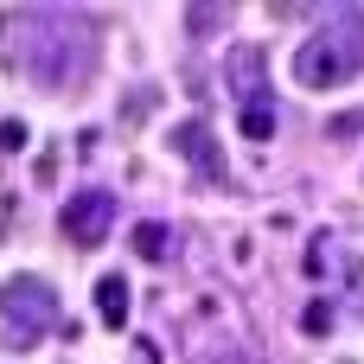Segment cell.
Masks as SVG:
<instances>
[{"label":"cell","mask_w":364,"mask_h":364,"mask_svg":"<svg viewBox=\"0 0 364 364\" xmlns=\"http://www.w3.org/2000/svg\"><path fill=\"white\" fill-rule=\"evenodd\" d=\"M6 51L26 64V77L32 83H45V90H64V83H77V77H90L83 64H70L64 58V45H96L77 19H64V13H51V6H38V13H19L13 26H6Z\"/></svg>","instance_id":"obj_1"},{"label":"cell","mask_w":364,"mask_h":364,"mask_svg":"<svg viewBox=\"0 0 364 364\" xmlns=\"http://www.w3.org/2000/svg\"><path fill=\"white\" fill-rule=\"evenodd\" d=\"M364 70V13L358 6H333L320 19V32L294 51V77L307 90H333V83H352Z\"/></svg>","instance_id":"obj_2"},{"label":"cell","mask_w":364,"mask_h":364,"mask_svg":"<svg viewBox=\"0 0 364 364\" xmlns=\"http://www.w3.org/2000/svg\"><path fill=\"white\" fill-rule=\"evenodd\" d=\"M58 326V294L45 275H13L0 288V333L13 339V352H32L45 333Z\"/></svg>","instance_id":"obj_3"},{"label":"cell","mask_w":364,"mask_h":364,"mask_svg":"<svg viewBox=\"0 0 364 364\" xmlns=\"http://www.w3.org/2000/svg\"><path fill=\"white\" fill-rule=\"evenodd\" d=\"M58 224H64V237H70L77 250H96V243L115 230V192H102V186L70 192V198H64V211H58Z\"/></svg>","instance_id":"obj_4"},{"label":"cell","mask_w":364,"mask_h":364,"mask_svg":"<svg viewBox=\"0 0 364 364\" xmlns=\"http://www.w3.org/2000/svg\"><path fill=\"white\" fill-rule=\"evenodd\" d=\"M166 141H173V154H179L198 179H218V186H224V154H218V141H211V128H205V122H179Z\"/></svg>","instance_id":"obj_5"},{"label":"cell","mask_w":364,"mask_h":364,"mask_svg":"<svg viewBox=\"0 0 364 364\" xmlns=\"http://www.w3.org/2000/svg\"><path fill=\"white\" fill-rule=\"evenodd\" d=\"M230 90H237V102L269 96V58H262L256 45H237V51H230Z\"/></svg>","instance_id":"obj_6"},{"label":"cell","mask_w":364,"mask_h":364,"mask_svg":"<svg viewBox=\"0 0 364 364\" xmlns=\"http://www.w3.org/2000/svg\"><path fill=\"white\" fill-rule=\"evenodd\" d=\"M96 314H102V326H128V314H134V301H128V282L122 275H102L96 282Z\"/></svg>","instance_id":"obj_7"},{"label":"cell","mask_w":364,"mask_h":364,"mask_svg":"<svg viewBox=\"0 0 364 364\" xmlns=\"http://www.w3.org/2000/svg\"><path fill=\"white\" fill-rule=\"evenodd\" d=\"M134 256H147V262H166V256H173V230H166L160 218L134 224Z\"/></svg>","instance_id":"obj_8"},{"label":"cell","mask_w":364,"mask_h":364,"mask_svg":"<svg viewBox=\"0 0 364 364\" xmlns=\"http://www.w3.org/2000/svg\"><path fill=\"white\" fill-rule=\"evenodd\" d=\"M243 134H250V141H275V102H269V96L243 102Z\"/></svg>","instance_id":"obj_9"},{"label":"cell","mask_w":364,"mask_h":364,"mask_svg":"<svg viewBox=\"0 0 364 364\" xmlns=\"http://www.w3.org/2000/svg\"><path fill=\"white\" fill-rule=\"evenodd\" d=\"M186 26H192V32H211V26H230V6H224V0H218V6H192V13H186Z\"/></svg>","instance_id":"obj_10"},{"label":"cell","mask_w":364,"mask_h":364,"mask_svg":"<svg viewBox=\"0 0 364 364\" xmlns=\"http://www.w3.org/2000/svg\"><path fill=\"white\" fill-rule=\"evenodd\" d=\"M301 326H307V333H333V307H326V301H314V307L301 314Z\"/></svg>","instance_id":"obj_11"},{"label":"cell","mask_w":364,"mask_h":364,"mask_svg":"<svg viewBox=\"0 0 364 364\" xmlns=\"http://www.w3.org/2000/svg\"><path fill=\"white\" fill-rule=\"evenodd\" d=\"M26 147V122H0V154H19Z\"/></svg>","instance_id":"obj_12"}]
</instances>
